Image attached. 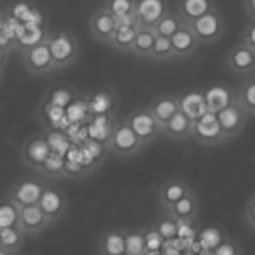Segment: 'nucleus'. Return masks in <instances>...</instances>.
Segmentation results:
<instances>
[{
	"mask_svg": "<svg viewBox=\"0 0 255 255\" xmlns=\"http://www.w3.org/2000/svg\"><path fill=\"white\" fill-rule=\"evenodd\" d=\"M244 5L250 19H255V0H244Z\"/></svg>",
	"mask_w": 255,
	"mask_h": 255,
	"instance_id": "obj_42",
	"label": "nucleus"
},
{
	"mask_svg": "<svg viewBox=\"0 0 255 255\" xmlns=\"http://www.w3.org/2000/svg\"><path fill=\"white\" fill-rule=\"evenodd\" d=\"M235 102L247 116H255V75L245 77L235 89Z\"/></svg>",
	"mask_w": 255,
	"mask_h": 255,
	"instance_id": "obj_24",
	"label": "nucleus"
},
{
	"mask_svg": "<svg viewBox=\"0 0 255 255\" xmlns=\"http://www.w3.org/2000/svg\"><path fill=\"white\" fill-rule=\"evenodd\" d=\"M151 61H172L175 60V53H174V46H172V39L165 38V36H157L153 44V49H151L150 55Z\"/></svg>",
	"mask_w": 255,
	"mask_h": 255,
	"instance_id": "obj_31",
	"label": "nucleus"
},
{
	"mask_svg": "<svg viewBox=\"0 0 255 255\" xmlns=\"http://www.w3.org/2000/svg\"><path fill=\"white\" fill-rule=\"evenodd\" d=\"M118 29V17H114L106 7H99L90 14L89 19V31L90 36L99 43L109 44L111 38Z\"/></svg>",
	"mask_w": 255,
	"mask_h": 255,
	"instance_id": "obj_12",
	"label": "nucleus"
},
{
	"mask_svg": "<svg viewBox=\"0 0 255 255\" xmlns=\"http://www.w3.org/2000/svg\"><path fill=\"white\" fill-rule=\"evenodd\" d=\"M155 39H157V32L153 27H138L136 36H134L133 46H131V55L138 56V58L150 60L151 49H153Z\"/></svg>",
	"mask_w": 255,
	"mask_h": 255,
	"instance_id": "obj_25",
	"label": "nucleus"
},
{
	"mask_svg": "<svg viewBox=\"0 0 255 255\" xmlns=\"http://www.w3.org/2000/svg\"><path fill=\"white\" fill-rule=\"evenodd\" d=\"M22 63L26 72L34 77H46L49 73L56 72L55 61H53L51 51H49L48 36L39 43L22 49Z\"/></svg>",
	"mask_w": 255,
	"mask_h": 255,
	"instance_id": "obj_4",
	"label": "nucleus"
},
{
	"mask_svg": "<svg viewBox=\"0 0 255 255\" xmlns=\"http://www.w3.org/2000/svg\"><path fill=\"white\" fill-rule=\"evenodd\" d=\"M189 192H192L191 184L182 177H170L163 184H160L157 191V201L158 206L162 208V211H168L179 199H182L184 196H187Z\"/></svg>",
	"mask_w": 255,
	"mask_h": 255,
	"instance_id": "obj_13",
	"label": "nucleus"
},
{
	"mask_svg": "<svg viewBox=\"0 0 255 255\" xmlns=\"http://www.w3.org/2000/svg\"><path fill=\"white\" fill-rule=\"evenodd\" d=\"M172 46H174L175 60H187L199 49V41L191 31V27L186 22L180 26V29L172 36Z\"/></svg>",
	"mask_w": 255,
	"mask_h": 255,
	"instance_id": "obj_19",
	"label": "nucleus"
},
{
	"mask_svg": "<svg viewBox=\"0 0 255 255\" xmlns=\"http://www.w3.org/2000/svg\"><path fill=\"white\" fill-rule=\"evenodd\" d=\"M48 184L38 175H27L14 182V186L7 192V199L14 203L15 206H31V204H38L41 196H43L44 189Z\"/></svg>",
	"mask_w": 255,
	"mask_h": 255,
	"instance_id": "obj_6",
	"label": "nucleus"
},
{
	"mask_svg": "<svg viewBox=\"0 0 255 255\" xmlns=\"http://www.w3.org/2000/svg\"><path fill=\"white\" fill-rule=\"evenodd\" d=\"M192 128H194V121L186 116L182 111H179L163 125V138L174 139V141H186L192 138Z\"/></svg>",
	"mask_w": 255,
	"mask_h": 255,
	"instance_id": "obj_20",
	"label": "nucleus"
},
{
	"mask_svg": "<svg viewBox=\"0 0 255 255\" xmlns=\"http://www.w3.org/2000/svg\"><path fill=\"white\" fill-rule=\"evenodd\" d=\"M123 255H129V254H123Z\"/></svg>",
	"mask_w": 255,
	"mask_h": 255,
	"instance_id": "obj_46",
	"label": "nucleus"
},
{
	"mask_svg": "<svg viewBox=\"0 0 255 255\" xmlns=\"http://www.w3.org/2000/svg\"><path fill=\"white\" fill-rule=\"evenodd\" d=\"M38 204L44 211L49 223H56V221L63 220L68 213V197L58 187L46 186Z\"/></svg>",
	"mask_w": 255,
	"mask_h": 255,
	"instance_id": "obj_11",
	"label": "nucleus"
},
{
	"mask_svg": "<svg viewBox=\"0 0 255 255\" xmlns=\"http://www.w3.org/2000/svg\"><path fill=\"white\" fill-rule=\"evenodd\" d=\"M203 96L206 99L209 113H220L226 106L235 102V89L228 87L223 82H215L203 90Z\"/></svg>",
	"mask_w": 255,
	"mask_h": 255,
	"instance_id": "obj_18",
	"label": "nucleus"
},
{
	"mask_svg": "<svg viewBox=\"0 0 255 255\" xmlns=\"http://www.w3.org/2000/svg\"><path fill=\"white\" fill-rule=\"evenodd\" d=\"M49 225L51 223L48 221V218L39 204L17 208V226L26 237L41 235Z\"/></svg>",
	"mask_w": 255,
	"mask_h": 255,
	"instance_id": "obj_10",
	"label": "nucleus"
},
{
	"mask_svg": "<svg viewBox=\"0 0 255 255\" xmlns=\"http://www.w3.org/2000/svg\"><path fill=\"white\" fill-rule=\"evenodd\" d=\"M223 63L230 73L240 79L255 75V51L242 41H238L228 49Z\"/></svg>",
	"mask_w": 255,
	"mask_h": 255,
	"instance_id": "obj_7",
	"label": "nucleus"
},
{
	"mask_svg": "<svg viewBox=\"0 0 255 255\" xmlns=\"http://www.w3.org/2000/svg\"><path fill=\"white\" fill-rule=\"evenodd\" d=\"M102 7H106L118 19L134 17L136 0H104V5Z\"/></svg>",
	"mask_w": 255,
	"mask_h": 255,
	"instance_id": "obj_32",
	"label": "nucleus"
},
{
	"mask_svg": "<svg viewBox=\"0 0 255 255\" xmlns=\"http://www.w3.org/2000/svg\"><path fill=\"white\" fill-rule=\"evenodd\" d=\"M143 143L139 141L133 128L129 126L128 119H119L113 125L111 134L108 138V150L119 158H129L139 153Z\"/></svg>",
	"mask_w": 255,
	"mask_h": 255,
	"instance_id": "obj_2",
	"label": "nucleus"
},
{
	"mask_svg": "<svg viewBox=\"0 0 255 255\" xmlns=\"http://www.w3.org/2000/svg\"><path fill=\"white\" fill-rule=\"evenodd\" d=\"M213 9H216L215 0H179L175 10L180 15V19L189 24Z\"/></svg>",
	"mask_w": 255,
	"mask_h": 255,
	"instance_id": "obj_23",
	"label": "nucleus"
},
{
	"mask_svg": "<svg viewBox=\"0 0 255 255\" xmlns=\"http://www.w3.org/2000/svg\"><path fill=\"white\" fill-rule=\"evenodd\" d=\"M211 255H244V250L238 242L232 237H225L223 240L211 250Z\"/></svg>",
	"mask_w": 255,
	"mask_h": 255,
	"instance_id": "obj_37",
	"label": "nucleus"
},
{
	"mask_svg": "<svg viewBox=\"0 0 255 255\" xmlns=\"http://www.w3.org/2000/svg\"><path fill=\"white\" fill-rule=\"evenodd\" d=\"M151 228H153L155 232L167 242V240H172L174 237H177V232H179V221H175L174 218L168 216L165 213V216L158 218Z\"/></svg>",
	"mask_w": 255,
	"mask_h": 255,
	"instance_id": "obj_33",
	"label": "nucleus"
},
{
	"mask_svg": "<svg viewBox=\"0 0 255 255\" xmlns=\"http://www.w3.org/2000/svg\"><path fill=\"white\" fill-rule=\"evenodd\" d=\"M184 24V20L180 19V15L177 14V10L168 9L162 19L155 24L153 31L157 32V36H165V38H172L177 31L180 29V26Z\"/></svg>",
	"mask_w": 255,
	"mask_h": 255,
	"instance_id": "obj_29",
	"label": "nucleus"
},
{
	"mask_svg": "<svg viewBox=\"0 0 255 255\" xmlns=\"http://www.w3.org/2000/svg\"><path fill=\"white\" fill-rule=\"evenodd\" d=\"M204 255H211V254H204Z\"/></svg>",
	"mask_w": 255,
	"mask_h": 255,
	"instance_id": "obj_45",
	"label": "nucleus"
},
{
	"mask_svg": "<svg viewBox=\"0 0 255 255\" xmlns=\"http://www.w3.org/2000/svg\"><path fill=\"white\" fill-rule=\"evenodd\" d=\"M245 221L247 225L250 226L252 230H255V194L249 197V201H247L245 204Z\"/></svg>",
	"mask_w": 255,
	"mask_h": 255,
	"instance_id": "obj_41",
	"label": "nucleus"
},
{
	"mask_svg": "<svg viewBox=\"0 0 255 255\" xmlns=\"http://www.w3.org/2000/svg\"><path fill=\"white\" fill-rule=\"evenodd\" d=\"M0 255H17V252H10V250L0 249Z\"/></svg>",
	"mask_w": 255,
	"mask_h": 255,
	"instance_id": "obj_43",
	"label": "nucleus"
},
{
	"mask_svg": "<svg viewBox=\"0 0 255 255\" xmlns=\"http://www.w3.org/2000/svg\"><path fill=\"white\" fill-rule=\"evenodd\" d=\"M48 44L51 51L53 61H55L56 72L72 67L80 56V44L75 34L68 29H55L49 31Z\"/></svg>",
	"mask_w": 255,
	"mask_h": 255,
	"instance_id": "obj_1",
	"label": "nucleus"
},
{
	"mask_svg": "<svg viewBox=\"0 0 255 255\" xmlns=\"http://www.w3.org/2000/svg\"><path fill=\"white\" fill-rule=\"evenodd\" d=\"M48 141H49V146H51V150L55 151V153H60L61 155V148H67L68 146V139L67 136H63V134H58V133H49Z\"/></svg>",
	"mask_w": 255,
	"mask_h": 255,
	"instance_id": "obj_40",
	"label": "nucleus"
},
{
	"mask_svg": "<svg viewBox=\"0 0 255 255\" xmlns=\"http://www.w3.org/2000/svg\"><path fill=\"white\" fill-rule=\"evenodd\" d=\"M126 119H128V123H129V126L133 128V131L136 133L139 141L143 143V146L150 145L155 139L163 136V128L157 119H155L153 114L150 113L148 106L133 109Z\"/></svg>",
	"mask_w": 255,
	"mask_h": 255,
	"instance_id": "obj_5",
	"label": "nucleus"
},
{
	"mask_svg": "<svg viewBox=\"0 0 255 255\" xmlns=\"http://www.w3.org/2000/svg\"><path fill=\"white\" fill-rule=\"evenodd\" d=\"M24 240H26V235L20 232L17 225L0 230V249L10 250V252H19L20 247L24 245Z\"/></svg>",
	"mask_w": 255,
	"mask_h": 255,
	"instance_id": "obj_30",
	"label": "nucleus"
},
{
	"mask_svg": "<svg viewBox=\"0 0 255 255\" xmlns=\"http://www.w3.org/2000/svg\"><path fill=\"white\" fill-rule=\"evenodd\" d=\"M49 34V31H43L41 26H31V24H24L20 27V34H19V41L26 43V46H31V44L39 43L41 39H44ZM24 46V48H26Z\"/></svg>",
	"mask_w": 255,
	"mask_h": 255,
	"instance_id": "obj_34",
	"label": "nucleus"
},
{
	"mask_svg": "<svg viewBox=\"0 0 255 255\" xmlns=\"http://www.w3.org/2000/svg\"><path fill=\"white\" fill-rule=\"evenodd\" d=\"M39 175H44L48 179H61L67 177V158L60 153L51 151V155L46 158V162L43 163V167L38 172Z\"/></svg>",
	"mask_w": 255,
	"mask_h": 255,
	"instance_id": "obj_28",
	"label": "nucleus"
},
{
	"mask_svg": "<svg viewBox=\"0 0 255 255\" xmlns=\"http://www.w3.org/2000/svg\"><path fill=\"white\" fill-rule=\"evenodd\" d=\"M163 238L155 232L153 228H148L146 232V255H160V250H162V244Z\"/></svg>",
	"mask_w": 255,
	"mask_h": 255,
	"instance_id": "obj_38",
	"label": "nucleus"
},
{
	"mask_svg": "<svg viewBox=\"0 0 255 255\" xmlns=\"http://www.w3.org/2000/svg\"><path fill=\"white\" fill-rule=\"evenodd\" d=\"M51 146L44 133H36L31 134L26 141L20 146V160L27 168L34 172H39V168L43 167V163L46 162V158L51 155Z\"/></svg>",
	"mask_w": 255,
	"mask_h": 255,
	"instance_id": "obj_9",
	"label": "nucleus"
},
{
	"mask_svg": "<svg viewBox=\"0 0 255 255\" xmlns=\"http://www.w3.org/2000/svg\"><path fill=\"white\" fill-rule=\"evenodd\" d=\"M168 216H172L179 223H187V221H194L199 215V197L194 191L179 199L168 211H165Z\"/></svg>",
	"mask_w": 255,
	"mask_h": 255,
	"instance_id": "obj_21",
	"label": "nucleus"
},
{
	"mask_svg": "<svg viewBox=\"0 0 255 255\" xmlns=\"http://www.w3.org/2000/svg\"><path fill=\"white\" fill-rule=\"evenodd\" d=\"M148 109L163 128L168 119L180 111V94H160L151 99Z\"/></svg>",
	"mask_w": 255,
	"mask_h": 255,
	"instance_id": "obj_17",
	"label": "nucleus"
},
{
	"mask_svg": "<svg viewBox=\"0 0 255 255\" xmlns=\"http://www.w3.org/2000/svg\"><path fill=\"white\" fill-rule=\"evenodd\" d=\"M17 225V206L9 199L0 203V230Z\"/></svg>",
	"mask_w": 255,
	"mask_h": 255,
	"instance_id": "obj_36",
	"label": "nucleus"
},
{
	"mask_svg": "<svg viewBox=\"0 0 255 255\" xmlns=\"http://www.w3.org/2000/svg\"><path fill=\"white\" fill-rule=\"evenodd\" d=\"M191 139H194L197 145L203 146H220L228 141L221 129L216 113H206L203 118L194 121Z\"/></svg>",
	"mask_w": 255,
	"mask_h": 255,
	"instance_id": "obj_8",
	"label": "nucleus"
},
{
	"mask_svg": "<svg viewBox=\"0 0 255 255\" xmlns=\"http://www.w3.org/2000/svg\"><path fill=\"white\" fill-rule=\"evenodd\" d=\"M0 19H2V9H0Z\"/></svg>",
	"mask_w": 255,
	"mask_h": 255,
	"instance_id": "obj_44",
	"label": "nucleus"
},
{
	"mask_svg": "<svg viewBox=\"0 0 255 255\" xmlns=\"http://www.w3.org/2000/svg\"><path fill=\"white\" fill-rule=\"evenodd\" d=\"M216 116L226 139H233L240 136L247 126V121H249V116L240 109V106L237 102H232L230 106H226L225 109L216 113Z\"/></svg>",
	"mask_w": 255,
	"mask_h": 255,
	"instance_id": "obj_14",
	"label": "nucleus"
},
{
	"mask_svg": "<svg viewBox=\"0 0 255 255\" xmlns=\"http://www.w3.org/2000/svg\"><path fill=\"white\" fill-rule=\"evenodd\" d=\"M136 31L138 24H133V26H118L116 32H114L109 41V46H113L118 51L129 53L131 46H133L134 36H136Z\"/></svg>",
	"mask_w": 255,
	"mask_h": 255,
	"instance_id": "obj_27",
	"label": "nucleus"
},
{
	"mask_svg": "<svg viewBox=\"0 0 255 255\" xmlns=\"http://www.w3.org/2000/svg\"><path fill=\"white\" fill-rule=\"evenodd\" d=\"M242 43H245L247 46H250L255 51V19H250L245 24L244 31H242Z\"/></svg>",
	"mask_w": 255,
	"mask_h": 255,
	"instance_id": "obj_39",
	"label": "nucleus"
},
{
	"mask_svg": "<svg viewBox=\"0 0 255 255\" xmlns=\"http://www.w3.org/2000/svg\"><path fill=\"white\" fill-rule=\"evenodd\" d=\"M99 255H123L126 254L125 228L119 226H108L102 230L97 240Z\"/></svg>",
	"mask_w": 255,
	"mask_h": 255,
	"instance_id": "obj_16",
	"label": "nucleus"
},
{
	"mask_svg": "<svg viewBox=\"0 0 255 255\" xmlns=\"http://www.w3.org/2000/svg\"><path fill=\"white\" fill-rule=\"evenodd\" d=\"M180 111L192 121H197L206 113H209L203 90H189V92L180 94Z\"/></svg>",
	"mask_w": 255,
	"mask_h": 255,
	"instance_id": "obj_22",
	"label": "nucleus"
},
{
	"mask_svg": "<svg viewBox=\"0 0 255 255\" xmlns=\"http://www.w3.org/2000/svg\"><path fill=\"white\" fill-rule=\"evenodd\" d=\"M191 27V31L194 32V36L199 41L201 46H208V44H216L223 39L225 31H226V22L225 17L221 15V12L216 9L209 10L208 14L201 15L199 19L192 20L187 24Z\"/></svg>",
	"mask_w": 255,
	"mask_h": 255,
	"instance_id": "obj_3",
	"label": "nucleus"
},
{
	"mask_svg": "<svg viewBox=\"0 0 255 255\" xmlns=\"http://www.w3.org/2000/svg\"><path fill=\"white\" fill-rule=\"evenodd\" d=\"M109 94L108 92H97L96 96L89 99V113L96 114V116H106V113L109 111Z\"/></svg>",
	"mask_w": 255,
	"mask_h": 255,
	"instance_id": "obj_35",
	"label": "nucleus"
},
{
	"mask_svg": "<svg viewBox=\"0 0 255 255\" xmlns=\"http://www.w3.org/2000/svg\"><path fill=\"white\" fill-rule=\"evenodd\" d=\"M146 232L145 226H128L125 228L126 254L146 255Z\"/></svg>",
	"mask_w": 255,
	"mask_h": 255,
	"instance_id": "obj_26",
	"label": "nucleus"
},
{
	"mask_svg": "<svg viewBox=\"0 0 255 255\" xmlns=\"http://www.w3.org/2000/svg\"><path fill=\"white\" fill-rule=\"evenodd\" d=\"M170 9L167 0H136V17L138 27H155V24L165 15V12Z\"/></svg>",
	"mask_w": 255,
	"mask_h": 255,
	"instance_id": "obj_15",
	"label": "nucleus"
}]
</instances>
